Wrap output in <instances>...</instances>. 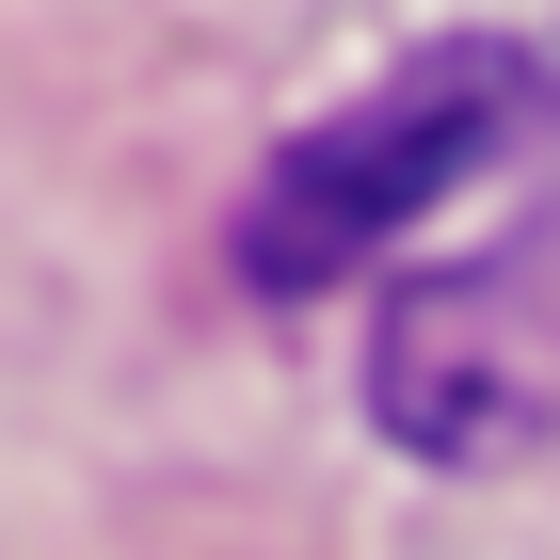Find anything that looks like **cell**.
<instances>
[{
  "mask_svg": "<svg viewBox=\"0 0 560 560\" xmlns=\"http://www.w3.org/2000/svg\"><path fill=\"white\" fill-rule=\"evenodd\" d=\"M369 400H385V432L432 448V465H497V448H528V432L560 417V352L528 337V272L480 257V272L400 289L385 337H369Z\"/></svg>",
  "mask_w": 560,
  "mask_h": 560,
  "instance_id": "cell-2",
  "label": "cell"
},
{
  "mask_svg": "<svg viewBox=\"0 0 560 560\" xmlns=\"http://www.w3.org/2000/svg\"><path fill=\"white\" fill-rule=\"evenodd\" d=\"M513 129H560V48L480 33V48L400 65L385 96L320 113V129L241 192V272H257V289H337L352 257H385L400 224H417L448 176H480Z\"/></svg>",
  "mask_w": 560,
  "mask_h": 560,
  "instance_id": "cell-1",
  "label": "cell"
}]
</instances>
